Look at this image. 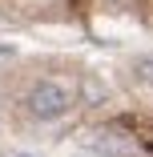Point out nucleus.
Here are the masks:
<instances>
[{
    "instance_id": "1",
    "label": "nucleus",
    "mask_w": 153,
    "mask_h": 157,
    "mask_svg": "<svg viewBox=\"0 0 153 157\" xmlns=\"http://www.w3.org/2000/svg\"><path fill=\"white\" fill-rule=\"evenodd\" d=\"M28 109H33L40 121H56V117H65L69 113V93L52 85V81H40L28 89Z\"/></svg>"
},
{
    "instance_id": "2",
    "label": "nucleus",
    "mask_w": 153,
    "mask_h": 157,
    "mask_svg": "<svg viewBox=\"0 0 153 157\" xmlns=\"http://www.w3.org/2000/svg\"><path fill=\"white\" fill-rule=\"evenodd\" d=\"M93 145H97V149H105V153H113V157H129V153H133V141L117 137V133H97V137H93Z\"/></svg>"
}]
</instances>
